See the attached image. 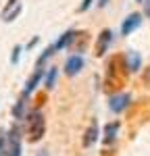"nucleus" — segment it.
Here are the masks:
<instances>
[{
	"instance_id": "nucleus-1",
	"label": "nucleus",
	"mask_w": 150,
	"mask_h": 156,
	"mask_svg": "<svg viewBox=\"0 0 150 156\" xmlns=\"http://www.w3.org/2000/svg\"><path fill=\"white\" fill-rule=\"evenodd\" d=\"M127 67H125V56L117 54L109 60L106 65V79H104V85L109 92H115V90H121L125 85V79H127Z\"/></svg>"
},
{
	"instance_id": "nucleus-2",
	"label": "nucleus",
	"mask_w": 150,
	"mask_h": 156,
	"mask_svg": "<svg viewBox=\"0 0 150 156\" xmlns=\"http://www.w3.org/2000/svg\"><path fill=\"white\" fill-rule=\"evenodd\" d=\"M44 131H46V121H44V115H42L40 110H34L31 115H27V133H29V140H31V142L42 140Z\"/></svg>"
},
{
	"instance_id": "nucleus-3",
	"label": "nucleus",
	"mask_w": 150,
	"mask_h": 156,
	"mask_svg": "<svg viewBox=\"0 0 150 156\" xmlns=\"http://www.w3.org/2000/svg\"><path fill=\"white\" fill-rule=\"evenodd\" d=\"M129 104H131V96H129V94H112L111 102H109V108H111L115 115H119V112H123Z\"/></svg>"
},
{
	"instance_id": "nucleus-4",
	"label": "nucleus",
	"mask_w": 150,
	"mask_h": 156,
	"mask_svg": "<svg viewBox=\"0 0 150 156\" xmlns=\"http://www.w3.org/2000/svg\"><path fill=\"white\" fill-rule=\"evenodd\" d=\"M140 25H142V15H140V12H131L123 23H121V36H129V34H134Z\"/></svg>"
},
{
	"instance_id": "nucleus-5",
	"label": "nucleus",
	"mask_w": 150,
	"mask_h": 156,
	"mask_svg": "<svg viewBox=\"0 0 150 156\" xmlns=\"http://www.w3.org/2000/svg\"><path fill=\"white\" fill-rule=\"evenodd\" d=\"M19 12H21V2L19 0H9V4L2 11V21L4 23H11V21H15L19 17Z\"/></svg>"
},
{
	"instance_id": "nucleus-6",
	"label": "nucleus",
	"mask_w": 150,
	"mask_h": 156,
	"mask_svg": "<svg viewBox=\"0 0 150 156\" xmlns=\"http://www.w3.org/2000/svg\"><path fill=\"white\" fill-rule=\"evenodd\" d=\"M111 42H112V31L111 29H102L98 40H96V56H102V54L109 50Z\"/></svg>"
},
{
	"instance_id": "nucleus-7",
	"label": "nucleus",
	"mask_w": 150,
	"mask_h": 156,
	"mask_svg": "<svg viewBox=\"0 0 150 156\" xmlns=\"http://www.w3.org/2000/svg\"><path fill=\"white\" fill-rule=\"evenodd\" d=\"M84 69V58L79 56V54H73V56H69L67 62H65V73L69 75V77H73L77 73Z\"/></svg>"
},
{
	"instance_id": "nucleus-8",
	"label": "nucleus",
	"mask_w": 150,
	"mask_h": 156,
	"mask_svg": "<svg viewBox=\"0 0 150 156\" xmlns=\"http://www.w3.org/2000/svg\"><path fill=\"white\" fill-rule=\"evenodd\" d=\"M6 156H21V135H19V129H12L11 131Z\"/></svg>"
},
{
	"instance_id": "nucleus-9",
	"label": "nucleus",
	"mask_w": 150,
	"mask_h": 156,
	"mask_svg": "<svg viewBox=\"0 0 150 156\" xmlns=\"http://www.w3.org/2000/svg\"><path fill=\"white\" fill-rule=\"evenodd\" d=\"M96 140H98V123H96V121H92V123H90V127L86 129V133H84V146L90 148L92 144H96Z\"/></svg>"
},
{
	"instance_id": "nucleus-10",
	"label": "nucleus",
	"mask_w": 150,
	"mask_h": 156,
	"mask_svg": "<svg viewBox=\"0 0 150 156\" xmlns=\"http://www.w3.org/2000/svg\"><path fill=\"white\" fill-rule=\"evenodd\" d=\"M140 65H142V56H140L138 52H134V50H129V52L125 54V67H127V71L129 73L138 71Z\"/></svg>"
},
{
	"instance_id": "nucleus-11",
	"label": "nucleus",
	"mask_w": 150,
	"mask_h": 156,
	"mask_svg": "<svg viewBox=\"0 0 150 156\" xmlns=\"http://www.w3.org/2000/svg\"><path fill=\"white\" fill-rule=\"evenodd\" d=\"M75 37H77V31H73V29L65 31V34H62V36L59 37V42H56V44H52V46H54V52H56V50L67 48V46H71V42H73Z\"/></svg>"
},
{
	"instance_id": "nucleus-12",
	"label": "nucleus",
	"mask_w": 150,
	"mask_h": 156,
	"mask_svg": "<svg viewBox=\"0 0 150 156\" xmlns=\"http://www.w3.org/2000/svg\"><path fill=\"white\" fill-rule=\"evenodd\" d=\"M42 73H44L42 69H36V71H34V75L27 79V83H25V90H23V96H25V98H27V96H29V94H31V92H34V90L38 87L40 79H42Z\"/></svg>"
},
{
	"instance_id": "nucleus-13",
	"label": "nucleus",
	"mask_w": 150,
	"mask_h": 156,
	"mask_svg": "<svg viewBox=\"0 0 150 156\" xmlns=\"http://www.w3.org/2000/svg\"><path fill=\"white\" fill-rule=\"evenodd\" d=\"M117 133H119V121H112V123H109V125L104 127V137H102V142H104V144H112V142L117 140Z\"/></svg>"
},
{
	"instance_id": "nucleus-14",
	"label": "nucleus",
	"mask_w": 150,
	"mask_h": 156,
	"mask_svg": "<svg viewBox=\"0 0 150 156\" xmlns=\"http://www.w3.org/2000/svg\"><path fill=\"white\" fill-rule=\"evenodd\" d=\"M23 112H25V96H21V98H19V102H17L15 108H12V117H15V119H21Z\"/></svg>"
},
{
	"instance_id": "nucleus-15",
	"label": "nucleus",
	"mask_w": 150,
	"mask_h": 156,
	"mask_svg": "<svg viewBox=\"0 0 150 156\" xmlns=\"http://www.w3.org/2000/svg\"><path fill=\"white\" fill-rule=\"evenodd\" d=\"M56 67H50L48 73H46V81H44V85L46 87H54V81H56Z\"/></svg>"
},
{
	"instance_id": "nucleus-16",
	"label": "nucleus",
	"mask_w": 150,
	"mask_h": 156,
	"mask_svg": "<svg viewBox=\"0 0 150 156\" xmlns=\"http://www.w3.org/2000/svg\"><path fill=\"white\" fill-rule=\"evenodd\" d=\"M52 54H54V46H48V48L44 50V54H42V56L38 58V67H40V65H42V62H44V60H46V58H50Z\"/></svg>"
},
{
	"instance_id": "nucleus-17",
	"label": "nucleus",
	"mask_w": 150,
	"mask_h": 156,
	"mask_svg": "<svg viewBox=\"0 0 150 156\" xmlns=\"http://www.w3.org/2000/svg\"><path fill=\"white\" fill-rule=\"evenodd\" d=\"M21 46H15V48H12V54H11V62L12 65H17V60H19V56H21Z\"/></svg>"
},
{
	"instance_id": "nucleus-18",
	"label": "nucleus",
	"mask_w": 150,
	"mask_h": 156,
	"mask_svg": "<svg viewBox=\"0 0 150 156\" xmlns=\"http://www.w3.org/2000/svg\"><path fill=\"white\" fill-rule=\"evenodd\" d=\"M142 81H144L146 87H150V65L144 69V73H142Z\"/></svg>"
},
{
	"instance_id": "nucleus-19",
	"label": "nucleus",
	"mask_w": 150,
	"mask_h": 156,
	"mask_svg": "<svg viewBox=\"0 0 150 156\" xmlns=\"http://www.w3.org/2000/svg\"><path fill=\"white\" fill-rule=\"evenodd\" d=\"M92 2H94V0H84V2H81V6H79V11H81V12L88 11V9L92 6Z\"/></svg>"
},
{
	"instance_id": "nucleus-20",
	"label": "nucleus",
	"mask_w": 150,
	"mask_h": 156,
	"mask_svg": "<svg viewBox=\"0 0 150 156\" xmlns=\"http://www.w3.org/2000/svg\"><path fill=\"white\" fill-rule=\"evenodd\" d=\"M4 144H6V142H4V135H0V156L4 154Z\"/></svg>"
},
{
	"instance_id": "nucleus-21",
	"label": "nucleus",
	"mask_w": 150,
	"mask_h": 156,
	"mask_svg": "<svg viewBox=\"0 0 150 156\" xmlns=\"http://www.w3.org/2000/svg\"><path fill=\"white\" fill-rule=\"evenodd\" d=\"M144 15L150 17V0H146V4H144Z\"/></svg>"
},
{
	"instance_id": "nucleus-22",
	"label": "nucleus",
	"mask_w": 150,
	"mask_h": 156,
	"mask_svg": "<svg viewBox=\"0 0 150 156\" xmlns=\"http://www.w3.org/2000/svg\"><path fill=\"white\" fill-rule=\"evenodd\" d=\"M109 4V0H98V6H106Z\"/></svg>"
},
{
	"instance_id": "nucleus-23",
	"label": "nucleus",
	"mask_w": 150,
	"mask_h": 156,
	"mask_svg": "<svg viewBox=\"0 0 150 156\" xmlns=\"http://www.w3.org/2000/svg\"><path fill=\"white\" fill-rule=\"evenodd\" d=\"M38 156H48V152H46V150H40V152H38Z\"/></svg>"
},
{
	"instance_id": "nucleus-24",
	"label": "nucleus",
	"mask_w": 150,
	"mask_h": 156,
	"mask_svg": "<svg viewBox=\"0 0 150 156\" xmlns=\"http://www.w3.org/2000/svg\"><path fill=\"white\" fill-rule=\"evenodd\" d=\"M138 2H144V0H138Z\"/></svg>"
}]
</instances>
